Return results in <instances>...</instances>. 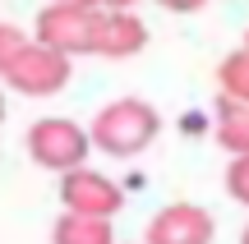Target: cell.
Returning a JSON list of instances; mask_svg holds the SVG:
<instances>
[{
  "label": "cell",
  "mask_w": 249,
  "mask_h": 244,
  "mask_svg": "<svg viewBox=\"0 0 249 244\" xmlns=\"http://www.w3.org/2000/svg\"><path fill=\"white\" fill-rule=\"evenodd\" d=\"M161 9H171V14H194V9H203L208 0H157Z\"/></svg>",
  "instance_id": "obj_13"
},
{
  "label": "cell",
  "mask_w": 249,
  "mask_h": 244,
  "mask_svg": "<svg viewBox=\"0 0 249 244\" xmlns=\"http://www.w3.org/2000/svg\"><path fill=\"white\" fill-rule=\"evenodd\" d=\"M60 203H65V212H83V217L111 221L124 208V189L111 175L92 171V166H79V171L60 175Z\"/></svg>",
  "instance_id": "obj_5"
},
{
  "label": "cell",
  "mask_w": 249,
  "mask_h": 244,
  "mask_svg": "<svg viewBox=\"0 0 249 244\" xmlns=\"http://www.w3.org/2000/svg\"><path fill=\"white\" fill-rule=\"evenodd\" d=\"M92 5H97V9H134L139 0H92Z\"/></svg>",
  "instance_id": "obj_14"
},
{
  "label": "cell",
  "mask_w": 249,
  "mask_h": 244,
  "mask_svg": "<svg viewBox=\"0 0 249 244\" xmlns=\"http://www.w3.org/2000/svg\"><path fill=\"white\" fill-rule=\"evenodd\" d=\"M245 46H249V33H245Z\"/></svg>",
  "instance_id": "obj_17"
},
{
  "label": "cell",
  "mask_w": 249,
  "mask_h": 244,
  "mask_svg": "<svg viewBox=\"0 0 249 244\" xmlns=\"http://www.w3.org/2000/svg\"><path fill=\"white\" fill-rule=\"evenodd\" d=\"M139 51H148V23L129 9H107L97 33V55L102 60H129Z\"/></svg>",
  "instance_id": "obj_7"
},
{
  "label": "cell",
  "mask_w": 249,
  "mask_h": 244,
  "mask_svg": "<svg viewBox=\"0 0 249 244\" xmlns=\"http://www.w3.org/2000/svg\"><path fill=\"white\" fill-rule=\"evenodd\" d=\"M240 244H249V226H245V235H240Z\"/></svg>",
  "instance_id": "obj_16"
},
{
  "label": "cell",
  "mask_w": 249,
  "mask_h": 244,
  "mask_svg": "<svg viewBox=\"0 0 249 244\" xmlns=\"http://www.w3.org/2000/svg\"><path fill=\"white\" fill-rule=\"evenodd\" d=\"M217 221L208 208L198 203H166V208L152 212L148 230H143V244H213Z\"/></svg>",
  "instance_id": "obj_6"
},
{
  "label": "cell",
  "mask_w": 249,
  "mask_h": 244,
  "mask_svg": "<svg viewBox=\"0 0 249 244\" xmlns=\"http://www.w3.org/2000/svg\"><path fill=\"white\" fill-rule=\"evenodd\" d=\"M0 120H5V92H0Z\"/></svg>",
  "instance_id": "obj_15"
},
{
  "label": "cell",
  "mask_w": 249,
  "mask_h": 244,
  "mask_svg": "<svg viewBox=\"0 0 249 244\" xmlns=\"http://www.w3.org/2000/svg\"><path fill=\"white\" fill-rule=\"evenodd\" d=\"M217 88H222V97H240V101H249V46L231 51L222 65H217Z\"/></svg>",
  "instance_id": "obj_10"
},
{
  "label": "cell",
  "mask_w": 249,
  "mask_h": 244,
  "mask_svg": "<svg viewBox=\"0 0 249 244\" xmlns=\"http://www.w3.org/2000/svg\"><path fill=\"white\" fill-rule=\"evenodd\" d=\"M226 194L249 208V152L245 157H231V166H226Z\"/></svg>",
  "instance_id": "obj_12"
},
{
  "label": "cell",
  "mask_w": 249,
  "mask_h": 244,
  "mask_svg": "<svg viewBox=\"0 0 249 244\" xmlns=\"http://www.w3.org/2000/svg\"><path fill=\"white\" fill-rule=\"evenodd\" d=\"M74 74V60L60 51H51V46H42L33 37V46H28L23 55H18V65L5 74V88H14L18 97H55V92L70 83Z\"/></svg>",
  "instance_id": "obj_4"
},
{
  "label": "cell",
  "mask_w": 249,
  "mask_h": 244,
  "mask_svg": "<svg viewBox=\"0 0 249 244\" xmlns=\"http://www.w3.org/2000/svg\"><path fill=\"white\" fill-rule=\"evenodd\" d=\"M92 152V134L79 125V120H65V115H42L33 129H28V157H33L42 171L55 175H70L88 162Z\"/></svg>",
  "instance_id": "obj_3"
},
{
  "label": "cell",
  "mask_w": 249,
  "mask_h": 244,
  "mask_svg": "<svg viewBox=\"0 0 249 244\" xmlns=\"http://www.w3.org/2000/svg\"><path fill=\"white\" fill-rule=\"evenodd\" d=\"M213 138H217V143H222L231 157H245V152H249V101H240V97H222V92H217Z\"/></svg>",
  "instance_id": "obj_8"
},
{
  "label": "cell",
  "mask_w": 249,
  "mask_h": 244,
  "mask_svg": "<svg viewBox=\"0 0 249 244\" xmlns=\"http://www.w3.org/2000/svg\"><path fill=\"white\" fill-rule=\"evenodd\" d=\"M88 134H92V147H97V152L124 162V157H143L157 143L161 115H157V106L143 101V97H116V101H107V106L92 115Z\"/></svg>",
  "instance_id": "obj_1"
},
{
  "label": "cell",
  "mask_w": 249,
  "mask_h": 244,
  "mask_svg": "<svg viewBox=\"0 0 249 244\" xmlns=\"http://www.w3.org/2000/svg\"><path fill=\"white\" fill-rule=\"evenodd\" d=\"M102 14L92 0H51L37 14V42L51 46L60 55H97V33H102Z\"/></svg>",
  "instance_id": "obj_2"
},
{
  "label": "cell",
  "mask_w": 249,
  "mask_h": 244,
  "mask_svg": "<svg viewBox=\"0 0 249 244\" xmlns=\"http://www.w3.org/2000/svg\"><path fill=\"white\" fill-rule=\"evenodd\" d=\"M51 244H116V230L102 217H83V212H60L51 226Z\"/></svg>",
  "instance_id": "obj_9"
},
{
  "label": "cell",
  "mask_w": 249,
  "mask_h": 244,
  "mask_svg": "<svg viewBox=\"0 0 249 244\" xmlns=\"http://www.w3.org/2000/svg\"><path fill=\"white\" fill-rule=\"evenodd\" d=\"M33 46V37L23 33V28H14V23H0V83H5V74L18 65V55Z\"/></svg>",
  "instance_id": "obj_11"
}]
</instances>
